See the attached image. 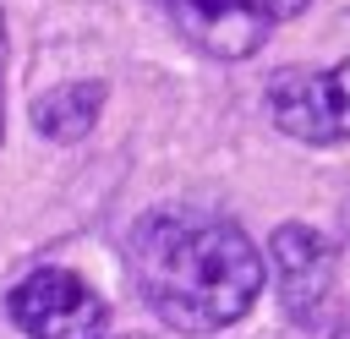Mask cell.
Instances as JSON below:
<instances>
[{
  "mask_svg": "<svg viewBox=\"0 0 350 339\" xmlns=\"http://www.w3.org/2000/svg\"><path fill=\"white\" fill-rule=\"evenodd\" d=\"M126 257L142 301L180 334H219L241 323L262 290V252L252 235L197 208L142 213Z\"/></svg>",
  "mask_w": 350,
  "mask_h": 339,
  "instance_id": "cell-1",
  "label": "cell"
},
{
  "mask_svg": "<svg viewBox=\"0 0 350 339\" xmlns=\"http://www.w3.org/2000/svg\"><path fill=\"white\" fill-rule=\"evenodd\" d=\"M5 312L27 339H104L109 334V312L98 290L71 268L22 273L5 295Z\"/></svg>",
  "mask_w": 350,
  "mask_h": 339,
  "instance_id": "cell-2",
  "label": "cell"
},
{
  "mask_svg": "<svg viewBox=\"0 0 350 339\" xmlns=\"http://www.w3.org/2000/svg\"><path fill=\"white\" fill-rule=\"evenodd\" d=\"M268 115L284 137L328 148L350 142V60L328 71H284L268 82Z\"/></svg>",
  "mask_w": 350,
  "mask_h": 339,
  "instance_id": "cell-3",
  "label": "cell"
},
{
  "mask_svg": "<svg viewBox=\"0 0 350 339\" xmlns=\"http://www.w3.org/2000/svg\"><path fill=\"white\" fill-rule=\"evenodd\" d=\"M268 257H273L284 312L301 328H317L328 301H334V246L312 224H279L273 241H268Z\"/></svg>",
  "mask_w": 350,
  "mask_h": 339,
  "instance_id": "cell-4",
  "label": "cell"
},
{
  "mask_svg": "<svg viewBox=\"0 0 350 339\" xmlns=\"http://www.w3.org/2000/svg\"><path fill=\"white\" fill-rule=\"evenodd\" d=\"M170 11V22L186 33V44H197L213 60H246L262 49L268 38V16L257 0H159Z\"/></svg>",
  "mask_w": 350,
  "mask_h": 339,
  "instance_id": "cell-5",
  "label": "cell"
},
{
  "mask_svg": "<svg viewBox=\"0 0 350 339\" xmlns=\"http://www.w3.org/2000/svg\"><path fill=\"white\" fill-rule=\"evenodd\" d=\"M98 109H104V82H66L33 98V126L49 142H82L98 126Z\"/></svg>",
  "mask_w": 350,
  "mask_h": 339,
  "instance_id": "cell-6",
  "label": "cell"
},
{
  "mask_svg": "<svg viewBox=\"0 0 350 339\" xmlns=\"http://www.w3.org/2000/svg\"><path fill=\"white\" fill-rule=\"evenodd\" d=\"M257 5H262V16H268V22H290V16H301L312 0H257Z\"/></svg>",
  "mask_w": 350,
  "mask_h": 339,
  "instance_id": "cell-7",
  "label": "cell"
},
{
  "mask_svg": "<svg viewBox=\"0 0 350 339\" xmlns=\"http://www.w3.org/2000/svg\"><path fill=\"white\" fill-rule=\"evenodd\" d=\"M0 82H5V16H0ZM0 137H5V109H0Z\"/></svg>",
  "mask_w": 350,
  "mask_h": 339,
  "instance_id": "cell-8",
  "label": "cell"
}]
</instances>
